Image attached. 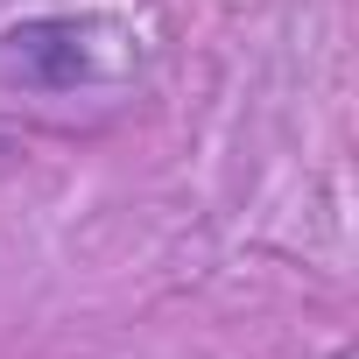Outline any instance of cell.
<instances>
[{"label": "cell", "mask_w": 359, "mask_h": 359, "mask_svg": "<svg viewBox=\"0 0 359 359\" xmlns=\"http://www.w3.org/2000/svg\"><path fill=\"white\" fill-rule=\"evenodd\" d=\"M0 57H8V71L36 92H71L99 71V50H92V22L78 15H29L15 22L8 36H0Z\"/></svg>", "instance_id": "1"}, {"label": "cell", "mask_w": 359, "mask_h": 359, "mask_svg": "<svg viewBox=\"0 0 359 359\" xmlns=\"http://www.w3.org/2000/svg\"><path fill=\"white\" fill-rule=\"evenodd\" d=\"M0 155H8V141H0Z\"/></svg>", "instance_id": "2"}]
</instances>
